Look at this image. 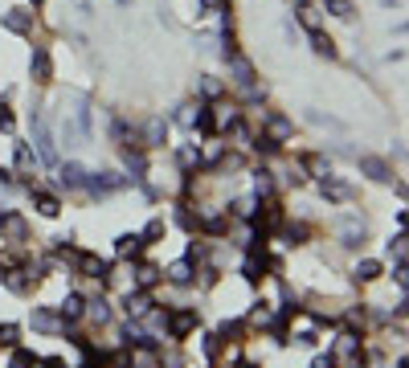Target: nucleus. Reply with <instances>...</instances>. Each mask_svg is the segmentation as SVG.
Returning a JSON list of instances; mask_svg holds the SVG:
<instances>
[{"label": "nucleus", "mask_w": 409, "mask_h": 368, "mask_svg": "<svg viewBox=\"0 0 409 368\" xmlns=\"http://www.w3.org/2000/svg\"><path fill=\"white\" fill-rule=\"evenodd\" d=\"M33 209H37L42 217H57V213H62V201H57L53 192H42V188H33Z\"/></svg>", "instance_id": "8"}, {"label": "nucleus", "mask_w": 409, "mask_h": 368, "mask_svg": "<svg viewBox=\"0 0 409 368\" xmlns=\"http://www.w3.org/2000/svg\"><path fill=\"white\" fill-rule=\"evenodd\" d=\"M336 230H340V246H348V250H356V246H364V221L356 217V213H344Z\"/></svg>", "instance_id": "2"}, {"label": "nucleus", "mask_w": 409, "mask_h": 368, "mask_svg": "<svg viewBox=\"0 0 409 368\" xmlns=\"http://www.w3.org/2000/svg\"><path fill=\"white\" fill-rule=\"evenodd\" d=\"M197 320H201V315H197V307H184V311H176V315L168 320V335H172V340H184V335L197 327Z\"/></svg>", "instance_id": "3"}, {"label": "nucleus", "mask_w": 409, "mask_h": 368, "mask_svg": "<svg viewBox=\"0 0 409 368\" xmlns=\"http://www.w3.org/2000/svg\"><path fill=\"white\" fill-rule=\"evenodd\" d=\"M0 282H4L12 295H25V291H29V278H25V270H4V275H0Z\"/></svg>", "instance_id": "19"}, {"label": "nucleus", "mask_w": 409, "mask_h": 368, "mask_svg": "<svg viewBox=\"0 0 409 368\" xmlns=\"http://www.w3.org/2000/svg\"><path fill=\"white\" fill-rule=\"evenodd\" d=\"M164 230H168V226H164V221L156 217V221H147V230L139 233V241H143V246H156V241L164 237Z\"/></svg>", "instance_id": "22"}, {"label": "nucleus", "mask_w": 409, "mask_h": 368, "mask_svg": "<svg viewBox=\"0 0 409 368\" xmlns=\"http://www.w3.org/2000/svg\"><path fill=\"white\" fill-rule=\"evenodd\" d=\"M29 123H33V143H37L42 160H46V164H57V143H53V136H49L46 119H42V115L33 111V119H29Z\"/></svg>", "instance_id": "1"}, {"label": "nucleus", "mask_w": 409, "mask_h": 368, "mask_svg": "<svg viewBox=\"0 0 409 368\" xmlns=\"http://www.w3.org/2000/svg\"><path fill=\"white\" fill-rule=\"evenodd\" d=\"M17 168H21V172L33 168V151H29V143H17Z\"/></svg>", "instance_id": "27"}, {"label": "nucleus", "mask_w": 409, "mask_h": 368, "mask_svg": "<svg viewBox=\"0 0 409 368\" xmlns=\"http://www.w3.org/2000/svg\"><path fill=\"white\" fill-rule=\"evenodd\" d=\"M319 192H323V201H348V196H352V188L340 181V176H331V172L319 181Z\"/></svg>", "instance_id": "5"}, {"label": "nucleus", "mask_w": 409, "mask_h": 368, "mask_svg": "<svg viewBox=\"0 0 409 368\" xmlns=\"http://www.w3.org/2000/svg\"><path fill=\"white\" fill-rule=\"evenodd\" d=\"M381 270H385V266H381L376 258H364V262H356V282H376Z\"/></svg>", "instance_id": "17"}, {"label": "nucleus", "mask_w": 409, "mask_h": 368, "mask_svg": "<svg viewBox=\"0 0 409 368\" xmlns=\"http://www.w3.org/2000/svg\"><path fill=\"white\" fill-rule=\"evenodd\" d=\"M33 4H42V0H33Z\"/></svg>", "instance_id": "41"}, {"label": "nucleus", "mask_w": 409, "mask_h": 368, "mask_svg": "<svg viewBox=\"0 0 409 368\" xmlns=\"http://www.w3.org/2000/svg\"><path fill=\"white\" fill-rule=\"evenodd\" d=\"M29 66H33V82H49V78H53V62H49L46 46L33 49V62H29Z\"/></svg>", "instance_id": "6"}, {"label": "nucleus", "mask_w": 409, "mask_h": 368, "mask_svg": "<svg viewBox=\"0 0 409 368\" xmlns=\"http://www.w3.org/2000/svg\"><path fill=\"white\" fill-rule=\"evenodd\" d=\"M393 368H406V356H401V360H397V365H393Z\"/></svg>", "instance_id": "39"}, {"label": "nucleus", "mask_w": 409, "mask_h": 368, "mask_svg": "<svg viewBox=\"0 0 409 368\" xmlns=\"http://www.w3.org/2000/svg\"><path fill=\"white\" fill-rule=\"evenodd\" d=\"M33 327L37 331H57V315L49 307H33Z\"/></svg>", "instance_id": "20"}, {"label": "nucleus", "mask_w": 409, "mask_h": 368, "mask_svg": "<svg viewBox=\"0 0 409 368\" xmlns=\"http://www.w3.org/2000/svg\"><path fill=\"white\" fill-rule=\"evenodd\" d=\"M201 94H209V98H213V94H217V82H213V78H201Z\"/></svg>", "instance_id": "35"}, {"label": "nucleus", "mask_w": 409, "mask_h": 368, "mask_svg": "<svg viewBox=\"0 0 409 368\" xmlns=\"http://www.w3.org/2000/svg\"><path fill=\"white\" fill-rule=\"evenodd\" d=\"M164 143H168V123L160 115H152L143 123V147H164Z\"/></svg>", "instance_id": "4"}, {"label": "nucleus", "mask_w": 409, "mask_h": 368, "mask_svg": "<svg viewBox=\"0 0 409 368\" xmlns=\"http://www.w3.org/2000/svg\"><path fill=\"white\" fill-rule=\"evenodd\" d=\"M82 315H91L94 323H107V320H111V307H107V303H102V299H91V303H87V311H82Z\"/></svg>", "instance_id": "23"}, {"label": "nucleus", "mask_w": 409, "mask_h": 368, "mask_svg": "<svg viewBox=\"0 0 409 368\" xmlns=\"http://www.w3.org/2000/svg\"><path fill=\"white\" fill-rule=\"evenodd\" d=\"M389 254H393V258H397V262H401V258H406V233H397V237H393V241H389Z\"/></svg>", "instance_id": "29"}, {"label": "nucleus", "mask_w": 409, "mask_h": 368, "mask_svg": "<svg viewBox=\"0 0 409 368\" xmlns=\"http://www.w3.org/2000/svg\"><path fill=\"white\" fill-rule=\"evenodd\" d=\"M33 365H37V356H33L29 348H17V352H12V365H8V368H33Z\"/></svg>", "instance_id": "25"}, {"label": "nucleus", "mask_w": 409, "mask_h": 368, "mask_svg": "<svg viewBox=\"0 0 409 368\" xmlns=\"http://www.w3.org/2000/svg\"><path fill=\"white\" fill-rule=\"evenodd\" d=\"M361 172L372 176V181H393V168L385 160H376V156H361Z\"/></svg>", "instance_id": "7"}, {"label": "nucleus", "mask_w": 409, "mask_h": 368, "mask_svg": "<svg viewBox=\"0 0 409 368\" xmlns=\"http://www.w3.org/2000/svg\"><path fill=\"white\" fill-rule=\"evenodd\" d=\"M229 62H233V82L237 86H254V66L246 57H229Z\"/></svg>", "instance_id": "16"}, {"label": "nucleus", "mask_w": 409, "mask_h": 368, "mask_svg": "<svg viewBox=\"0 0 409 368\" xmlns=\"http://www.w3.org/2000/svg\"><path fill=\"white\" fill-rule=\"evenodd\" d=\"M303 168H307L311 176H319V181L327 176V160H323V156H303Z\"/></svg>", "instance_id": "24"}, {"label": "nucleus", "mask_w": 409, "mask_h": 368, "mask_svg": "<svg viewBox=\"0 0 409 368\" xmlns=\"http://www.w3.org/2000/svg\"><path fill=\"white\" fill-rule=\"evenodd\" d=\"M299 21H303L307 29H319V12L311 8V4H303V8H299Z\"/></svg>", "instance_id": "28"}, {"label": "nucleus", "mask_w": 409, "mask_h": 368, "mask_svg": "<svg viewBox=\"0 0 409 368\" xmlns=\"http://www.w3.org/2000/svg\"><path fill=\"white\" fill-rule=\"evenodd\" d=\"M201 348H205V356H209V360H217V352H221V340H217V335H205V344H201Z\"/></svg>", "instance_id": "30"}, {"label": "nucleus", "mask_w": 409, "mask_h": 368, "mask_svg": "<svg viewBox=\"0 0 409 368\" xmlns=\"http://www.w3.org/2000/svg\"><path fill=\"white\" fill-rule=\"evenodd\" d=\"M29 25H33V12L29 8H12L4 17V29H12V33H29Z\"/></svg>", "instance_id": "12"}, {"label": "nucleus", "mask_w": 409, "mask_h": 368, "mask_svg": "<svg viewBox=\"0 0 409 368\" xmlns=\"http://www.w3.org/2000/svg\"><path fill=\"white\" fill-rule=\"evenodd\" d=\"M237 368H258V365H237Z\"/></svg>", "instance_id": "40"}, {"label": "nucleus", "mask_w": 409, "mask_h": 368, "mask_svg": "<svg viewBox=\"0 0 409 368\" xmlns=\"http://www.w3.org/2000/svg\"><path fill=\"white\" fill-rule=\"evenodd\" d=\"M217 4H221V0H201V8H205V12H213Z\"/></svg>", "instance_id": "38"}, {"label": "nucleus", "mask_w": 409, "mask_h": 368, "mask_svg": "<svg viewBox=\"0 0 409 368\" xmlns=\"http://www.w3.org/2000/svg\"><path fill=\"white\" fill-rule=\"evenodd\" d=\"M327 12H331V17H344V21H348V17H352V0H327Z\"/></svg>", "instance_id": "26"}, {"label": "nucleus", "mask_w": 409, "mask_h": 368, "mask_svg": "<svg viewBox=\"0 0 409 368\" xmlns=\"http://www.w3.org/2000/svg\"><path fill=\"white\" fill-rule=\"evenodd\" d=\"M291 131H295V127H291V119H282V115H271V119H266V136H271L274 143L291 139Z\"/></svg>", "instance_id": "14"}, {"label": "nucleus", "mask_w": 409, "mask_h": 368, "mask_svg": "<svg viewBox=\"0 0 409 368\" xmlns=\"http://www.w3.org/2000/svg\"><path fill=\"white\" fill-rule=\"evenodd\" d=\"M0 344H4V348L17 344V327H12V323H0Z\"/></svg>", "instance_id": "31"}, {"label": "nucleus", "mask_w": 409, "mask_h": 368, "mask_svg": "<svg viewBox=\"0 0 409 368\" xmlns=\"http://www.w3.org/2000/svg\"><path fill=\"white\" fill-rule=\"evenodd\" d=\"M311 49H316L319 57H336V42H331L323 29H311Z\"/></svg>", "instance_id": "18"}, {"label": "nucleus", "mask_w": 409, "mask_h": 368, "mask_svg": "<svg viewBox=\"0 0 409 368\" xmlns=\"http://www.w3.org/2000/svg\"><path fill=\"white\" fill-rule=\"evenodd\" d=\"M139 250H143L139 233H119V237H115V254H119V258H139Z\"/></svg>", "instance_id": "9"}, {"label": "nucleus", "mask_w": 409, "mask_h": 368, "mask_svg": "<svg viewBox=\"0 0 409 368\" xmlns=\"http://www.w3.org/2000/svg\"><path fill=\"white\" fill-rule=\"evenodd\" d=\"M82 311H87V299H82V295H66V303L57 307V315H62L66 323L82 320Z\"/></svg>", "instance_id": "10"}, {"label": "nucleus", "mask_w": 409, "mask_h": 368, "mask_svg": "<svg viewBox=\"0 0 409 368\" xmlns=\"http://www.w3.org/2000/svg\"><path fill=\"white\" fill-rule=\"evenodd\" d=\"M156 278H160V270H156V266H139V286H152Z\"/></svg>", "instance_id": "32"}, {"label": "nucleus", "mask_w": 409, "mask_h": 368, "mask_svg": "<svg viewBox=\"0 0 409 368\" xmlns=\"http://www.w3.org/2000/svg\"><path fill=\"white\" fill-rule=\"evenodd\" d=\"M299 344H303V348H316L319 335H316V331H303V335H299Z\"/></svg>", "instance_id": "34"}, {"label": "nucleus", "mask_w": 409, "mask_h": 368, "mask_svg": "<svg viewBox=\"0 0 409 368\" xmlns=\"http://www.w3.org/2000/svg\"><path fill=\"white\" fill-rule=\"evenodd\" d=\"M82 275H87V278H98V282H107V278H111V262L82 254Z\"/></svg>", "instance_id": "11"}, {"label": "nucleus", "mask_w": 409, "mask_h": 368, "mask_svg": "<svg viewBox=\"0 0 409 368\" xmlns=\"http://www.w3.org/2000/svg\"><path fill=\"white\" fill-rule=\"evenodd\" d=\"M37 365L42 368H66V360H62V356H49V360H37Z\"/></svg>", "instance_id": "37"}, {"label": "nucleus", "mask_w": 409, "mask_h": 368, "mask_svg": "<svg viewBox=\"0 0 409 368\" xmlns=\"http://www.w3.org/2000/svg\"><path fill=\"white\" fill-rule=\"evenodd\" d=\"M87 176H91V172H87V168H82V164H66V168H62V176H57V181L66 184V188H82V184H87Z\"/></svg>", "instance_id": "15"}, {"label": "nucleus", "mask_w": 409, "mask_h": 368, "mask_svg": "<svg viewBox=\"0 0 409 368\" xmlns=\"http://www.w3.org/2000/svg\"><path fill=\"white\" fill-rule=\"evenodd\" d=\"M168 278H172V282H192V258H181V262H172V266H168Z\"/></svg>", "instance_id": "21"}, {"label": "nucleus", "mask_w": 409, "mask_h": 368, "mask_svg": "<svg viewBox=\"0 0 409 368\" xmlns=\"http://www.w3.org/2000/svg\"><path fill=\"white\" fill-rule=\"evenodd\" d=\"M311 368H336V352H327V356H316Z\"/></svg>", "instance_id": "33"}, {"label": "nucleus", "mask_w": 409, "mask_h": 368, "mask_svg": "<svg viewBox=\"0 0 409 368\" xmlns=\"http://www.w3.org/2000/svg\"><path fill=\"white\" fill-rule=\"evenodd\" d=\"M147 307H152V299H147L143 291H136V295H127V299H123V311H127L131 320H143V315H147Z\"/></svg>", "instance_id": "13"}, {"label": "nucleus", "mask_w": 409, "mask_h": 368, "mask_svg": "<svg viewBox=\"0 0 409 368\" xmlns=\"http://www.w3.org/2000/svg\"><path fill=\"white\" fill-rule=\"evenodd\" d=\"M0 131H12V115H8L4 107H0Z\"/></svg>", "instance_id": "36"}]
</instances>
